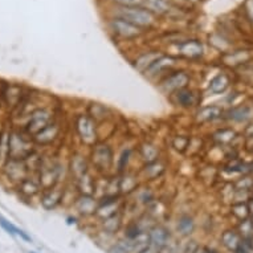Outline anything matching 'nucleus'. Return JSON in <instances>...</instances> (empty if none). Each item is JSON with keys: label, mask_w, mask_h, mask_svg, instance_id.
I'll return each mask as SVG.
<instances>
[{"label": "nucleus", "mask_w": 253, "mask_h": 253, "mask_svg": "<svg viewBox=\"0 0 253 253\" xmlns=\"http://www.w3.org/2000/svg\"><path fill=\"white\" fill-rule=\"evenodd\" d=\"M161 253H162V252H161Z\"/></svg>", "instance_id": "864d4df0"}, {"label": "nucleus", "mask_w": 253, "mask_h": 253, "mask_svg": "<svg viewBox=\"0 0 253 253\" xmlns=\"http://www.w3.org/2000/svg\"><path fill=\"white\" fill-rule=\"evenodd\" d=\"M252 55L248 49H231L228 52L223 53L220 56V61L228 68H240L251 61Z\"/></svg>", "instance_id": "4be33fe9"}, {"label": "nucleus", "mask_w": 253, "mask_h": 253, "mask_svg": "<svg viewBox=\"0 0 253 253\" xmlns=\"http://www.w3.org/2000/svg\"><path fill=\"white\" fill-rule=\"evenodd\" d=\"M53 121H56V115H55V112L52 109L37 108V109L32 110L31 114L28 115L26 126H24V131L28 136H31L33 138L37 133L44 130Z\"/></svg>", "instance_id": "1a4fd4ad"}, {"label": "nucleus", "mask_w": 253, "mask_h": 253, "mask_svg": "<svg viewBox=\"0 0 253 253\" xmlns=\"http://www.w3.org/2000/svg\"><path fill=\"white\" fill-rule=\"evenodd\" d=\"M138 253H161V249H158L157 247H154V245L148 244L147 247H144L143 249H141Z\"/></svg>", "instance_id": "a18cd8bd"}, {"label": "nucleus", "mask_w": 253, "mask_h": 253, "mask_svg": "<svg viewBox=\"0 0 253 253\" xmlns=\"http://www.w3.org/2000/svg\"><path fill=\"white\" fill-rule=\"evenodd\" d=\"M109 7H138L143 5V0H105Z\"/></svg>", "instance_id": "a19ab883"}, {"label": "nucleus", "mask_w": 253, "mask_h": 253, "mask_svg": "<svg viewBox=\"0 0 253 253\" xmlns=\"http://www.w3.org/2000/svg\"><path fill=\"white\" fill-rule=\"evenodd\" d=\"M64 197H65V187L61 186V184H57L55 187L47 188V190H44L41 192L40 204H41L44 210H56L64 200Z\"/></svg>", "instance_id": "a211bd4d"}, {"label": "nucleus", "mask_w": 253, "mask_h": 253, "mask_svg": "<svg viewBox=\"0 0 253 253\" xmlns=\"http://www.w3.org/2000/svg\"><path fill=\"white\" fill-rule=\"evenodd\" d=\"M172 48L175 49L172 55L179 57L182 61L200 62L205 56L204 43L197 37H187L172 45Z\"/></svg>", "instance_id": "0eeeda50"}, {"label": "nucleus", "mask_w": 253, "mask_h": 253, "mask_svg": "<svg viewBox=\"0 0 253 253\" xmlns=\"http://www.w3.org/2000/svg\"><path fill=\"white\" fill-rule=\"evenodd\" d=\"M90 117L96 121L98 125L104 123L105 121L109 119V109L105 105H101V104H92L89 106V109L86 112Z\"/></svg>", "instance_id": "c9c22d12"}, {"label": "nucleus", "mask_w": 253, "mask_h": 253, "mask_svg": "<svg viewBox=\"0 0 253 253\" xmlns=\"http://www.w3.org/2000/svg\"><path fill=\"white\" fill-rule=\"evenodd\" d=\"M73 129L80 144L85 148H92L97 142H100V127L98 123L87 113L76 115L73 121Z\"/></svg>", "instance_id": "20e7f679"}, {"label": "nucleus", "mask_w": 253, "mask_h": 253, "mask_svg": "<svg viewBox=\"0 0 253 253\" xmlns=\"http://www.w3.org/2000/svg\"><path fill=\"white\" fill-rule=\"evenodd\" d=\"M231 215L236 219V220H239V222L251 218L248 203H232Z\"/></svg>", "instance_id": "4c0bfd02"}, {"label": "nucleus", "mask_w": 253, "mask_h": 253, "mask_svg": "<svg viewBox=\"0 0 253 253\" xmlns=\"http://www.w3.org/2000/svg\"><path fill=\"white\" fill-rule=\"evenodd\" d=\"M222 118H224V110L219 105L199 106L194 113V122L197 123V126L214 123Z\"/></svg>", "instance_id": "6ab92c4d"}, {"label": "nucleus", "mask_w": 253, "mask_h": 253, "mask_svg": "<svg viewBox=\"0 0 253 253\" xmlns=\"http://www.w3.org/2000/svg\"><path fill=\"white\" fill-rule=\"evenodd\" d=\"M248 207H249V212H251V216L253 215V197L248 201Z\"/></svg>", "instance_id": "de8ad7c7"}, {"label": "nucleus", "mask_w": 253, "mask_h": 253, "mask_svg": "<svg viewBox=\"0 0 253 253\" xmlns=\"http://www.w3.org/2000/svg\"><path fill=\"white\" fill-rule=\"evenodd\" d=\"M243 13H244L245 20L251 24V27L253 28V0H245L243 5Z\"/></svg>", "instance_id": "79ce46f5"}, {"label": "nucleus", "mask_w": 253, "mask_h": 253, "mask_svg": "<svg viewBox=\"0 0 253 253\" xmlns=\"http://www.w3.org/2000/svg\"><path fill=\"white\" fill-rule=\"evenodd\" d=\"M197 231V220L191 214L183 212L175 220V232L182 239H191Z\"/></svg>", "instance_id": "393cba45"}, {"label": "nucleus", "mask_w": 253, "mask_h": 253, "mask_svg": "<svg viewBox=\"0 0 253 253\" xmlns=\"http://www.w3.org/2000/svg\"><path fill=\"white\" fill-rule=\"evenodd\" d=\"M76 223H77V219L74 218H72V216H70V218H68V224H76Z\"/></svg>", "instance_id": "09e8293b"}, {"label": "nucleus", "mask_w": 253, "mask_h": 253, "mask_svg": "<svg viewBox=\"0 0 253 253\" xmlns=\"http://www.w3.org/2000/svg\"><path fill=\"white\" fill-rule=\"evenodd\" d=\"M167 171V162L163 159V157L159 158L158 161L147 163V165H142V167L138 171L140 178L142 183L150 184L155 182V180L161 179L163 175L166 174Z\"/></svg>", "instance_id": "4468645a"}, {"label": "nucleus", "mask_w": 253, "mask_h": 253, "mask_svg": "<svg viewBox=\"0 0 253 253\" xmlns=\"http://www.w3.org/2000/svg\"><path fill=\"white\" fill-rule=\"evenodd\" d=\"M35 154V142L26 131L11 130L8 138V159L27 161Z\"/></svg>", "instance_id": "423d86ee"}, {"label": "nucleus", "mask_w": 253, "mask_h": 253, "mask_svg": "<svg viewBox=\"0 0 253 253\" xmlns=\"http://www.w3.org/2000/svg\"><path fill=\"white\" fill-rule=\"evenodd\" d=\"M251 220H252V223H253V215H252V216H251Z\"/></svg>", "instance_id": "8fccbe9b"}, {"label": "nucleus", "mask_w": 253, "mask_h": 253, "mask_svg": "<svg viewBox=\"0 0 253 253\" xmlns=\"http://www.w3.org/2000/svg\"><path fill=\"white\" fill-rule=\"evenodd\" d=\"M92 171L89 154H84L83 151H73L68 161V172L73 180L80 179L81 176L86 175Z\"/></svg>", "instance_id": "f8f14e48"}, {"label": "nucleus", "mask_w": 253, "mask_h": 253, "mask_svg": "<svg viewBox=\"0 0 253 253\" xmlns=\"http://www.w3.org/2000/svg\"><path fill=\"white\" fill-rule=\"evenodd\" d=\"M211 140L220 147H228L229 144L233 143V141L237 140V133L231 127H222L211 134Z\"/></svg>", "instance_id": "2f4dec72"}, {"label": "nucleus", "mask_w": 253, "mask_h": 253, "mask_svg": "<svg viewBox=\"0 0 253 253\" xmlns=\"http://www.w3.org/2000/svg\"><path fill=\"white\" fill-rule=\"evenodd\" d=\"M62 136V126L60 121H53L51 125L45 127L44 130H41L40 133H37L32 140L35 142V144H39V146H44V147H48V146H52L60 140Z\"/></svg>", "instance_id": "f3484780"}, {"label": "nucleus", "mask_w": 253, "mask_h": 253, "mask_svg": "<svg viewBox=\"0 0 253 253\" xmlns=\"http://www.w3.org/2000/svg\"><path fill=\"white\" fill-rule=\"evenodd\" d=\"M235 188L237 190H248L253 191V178L251 175H241L239 179L233 183Z\"/></svg>", "instance_id": "ea45409f"}, {"label": "nucleus", "mask_w": 253, "mask_h": 253, "mask_svg": "<svg viewBox=\"0 0 253 253\" xmlns=\"http://www.w3.org/2000/svg\"><path fill=\"white\" fill-rule=\"evenodd\" d=\"M142 184V180L140 178V174L136 171L127 170L123 174H119V192L121 197H131L134 192L140 188Z\"/></svg>", "instance_id": "5701e85b"}, {"label": "nucleus", "mask_w": 253, "mask_h": 253, "mask_svg": "<svg viewBox=\"0 0 253 253\" xmlns=\"http://www.w3.org/2000/svg\"><path fill=\"white\" fill-rule=\"evenodd\" d=\"M224 118L227 121L235 123H248L253 119V105L252 104H240V105L231 106L224 112Z\"/></svg>", "instance_id": "412c9836"}, {"label": "nucleus", "mask_w": 253, "mask_h": 253, "mask_svg": "<svg viewBox=\"0 0 253 253\" xmlns=\"http://www.w3.org/2000/svg\"><path fill=\"white\" fill-rule=\"evenodd\" d=\"M163 53L165 52L159 48H147L143 49V51H140L136 56L131 58V65H133V68L137 72L143 74Z\"/></svg>", "instance_id": "2eb2a0df"}, {"label": "nucleus", "mask_w": 253, "mask_h": 253, "mask_svg": "<svg viewBox=\"0 0 253 253\" xmlns=\"http://www.w3.org/2000/svg\"><path fill=\"white\" fill-rule=\"evenodd\" d=\"M3 171H4L7 179L16 183L18 186L31 174L29 169L27 166V162L18 161V159H8L3 165Z\"/></svg>", "instance_id": "dca6fc26"}, {"label": "nucleus", "mask_w": 253, "mask_h": 253, "mask_svg": "<svg viewBox=\"0 0 253 253\" xmlns=\"http://www.w3.org/2000/svg\"><path fill=\"white\" fill-rule=\"evenodd\" d=\"M131 197H134V203L136 205H140L142 208H147L148 205H151L154 201L157 200V194L154 191L150 184L142 183L140 186V188L137 190Z\"/></svg>", "instance_id": "cd10ccee"}, {"label": "nucleus", "mask_w": 253, "mask_h": 253, "mask_svg": "<svg viewBox=\"0 0 253 253\" xmlns=\"http://www.w3.org/2000/svg\"><path fill=\"white\" fill-rule=\"evenodd\" d=\"M134 154V147L133 146H123L118 155H115V165H114V174H123L129 170L130 161Z\"/></svg>", "instance_id": "7c9ffc66"}, {"label": "nucleus", "mask_w": 253, "mask_h": 253, "mask_svg": "<svg viewBox=\"0 0 253 253\" xmlns=\"http://www.w3.org/2000/svg\"><path fill=\"white\" fill-rule=\"evenodd\" d=\"M106 15L125 19L126 22L138 27L140 29L144 31L146 33L155 31L159 27V22H161L153 12H150L147 8H144L143 5H138V7H110Z\"/></svg>", "instance_id": "f257e3e1"}, {"label": "nucleus", "mask_w": 253, "mask_h": 253, "mask_svg": "<svg viewBox=\"0 0 253 253\" xmlns=\"http://www.w3.org/2000/svg\"><path fill=\"white\" fill-rule=\"evenodd\" d=\"M19 191L24 197H33L35 195H39V194L43 192V187L40 184L39 178L28 176L27 179H24L22 183L19 184Z\"/></svg>", "instance_id": "473e14b6"}, {"label": "nucleus", "mask_w": 253, "mask_h": 253, "mask_svg": "<svg viewBox=\"0 0 253 253\" xmlns=\"http://www.w3.org/2000/svg\"><path fill=\"white\" fill-rule=\"evenodd\" d=\"M210 45L214 49L219 51V52L225 53L228 51H231V40L228 39L227 36L222 33V32H214L210 36Z\"/></svg>", "instance_id": "72a5a7b5"}, {"label": "nucleus", "mask_w": 253, "mask_h": 253, "mask_svg": "<svg viewBox=\"0 0 253 253\" xmlns=\"http://www.w3.org/2000/svg\"><path fill=\"white\" fill-rule=\"evenodd\" d=\"M171 1H174L175 4L180 5V7H183V8L192 9L195 8L199 3H201L203 0H171Z\"/></svg>", "instance_id": "c03bdc74"}, {"label": "nucleus", "mask_w": 253, "mask_h": 253, "mask_svg": "<svg viewBox=\"0 0 253 253\" xmlns=\"http://www.w3.org/2000/svg\"><path fill=\"white\" fill-rule=\"evenodd\" d=\"M192 83H194V73L184 66H179L170 72L166 77H163L157 84V87L162 94L170 97L171 94L179 92L184 87L192 86Z\"/></svg>", "instance_id": "39448f33"}, {"label": "nucleus", "mask_w": 253, "mask_h": 253, "mask_svg": "<svg viewBox=\"0 0 253 253\" xmlns=\"http://www.w3.org/2000/svg\"><path fill=\"white\" fill-rule=\"evenodd\" d=\"M74 183H76L77 194H80V195H94L96 197L97 178L96 175L92 174V171L81 176L80 179L74 180Z\"/></svg>", "instance_id": "c756f323"}, {"label": "nucleus", "mask_w": 253, "mask_h": 253, "mask_svg": "<svg viewBox=\"0 0 253 253\" xmlns=\"http://www.w3.org/2000/svg\"><path fill=\"white\" fill-rule=\"evenodd\" d=\"M148 240H150V244L162 251L174 240V233L163 223H158L148 231Z\"/></svg>", "instance_id": "aec40b11"}, {"label": "nucleus", "mask_w": 253, "mask_h": 253, "mask_svg": "<svg viewBox=\"0 0 253 253\" xmlns=\"http://www.w3.org/2000/svg\"><path fill=\"white\" fill-rule=\"evenodd\" d=\"M29 253H36V252H29Z\"/></svg>", "instance_id": "3c124183"}, {"label": "nucleus", "mask_w": 253, "mask_h": 253, "mask_svg": "<svg viewBox=\"0 0 253 253\" xmlns=\"http://www.w3.org/2000/svg\"><path fill=\"white\" fill-rule=\"evenodd\" d=\"M137 154L140 161L142 162V165H147L151 162L158 161L159 158H162L161 147L158 146L153 141H142L138 147H137Z\"/></svg>", "instance_id": "b1692460"}, {"label": "nucleus", "mask_w": 253, "mask_h": 253, "mask_svg": "<svg viewBox=\"0 0 253 253\" xmlns=\"http://www.w3.org/2000/svg\"><path fill=\"white\" fill-rule=\"evenodd\" d=\"M200 253H220V252H219L218 249H215L214 247H208V245H204V247H201Z\"/></svg>", "instance_id": "49530a36"}, {"label": "nucleus", "mask_w": 253, "mask_h": 253, "mask_svg": "<svg viewBox=\"0 0 253 253\" xmlns=\"http://www.w3.org/2000/svg\"><path fill=\"white\" fill-rule=\"evenodd\" d=\"M252 153H253V151H252Z\"/></svg>", "instance_id": "603ef678"}, {"label": "nucleus", "mask_w": 253, "mask_h": 253, "mask_svg": "<svg viewBox=\"0 0 253 253\" xmlns=\"http://www.w3.org/2000/svg\"><path fill=\"white\" fill-rule=\"evenodd\" d=\"M109 253H136V247L134 243L130 239L126 237H121V239H115L114 243L108 249Z\"/></svg>", "instance_id": "f704fd0d"}, {"label": "nucleus", "mask_w": 253, "mask_h": 253, "mask_svg": "<svg viewBox=\"0 0 253 253\" xmlns=\"http://www.w3.org/2000/svg\"><path fill=\"white\" fill-rule=\"evenodd\" d=\"M122 211H125V201H123L122 197H98V208H97L94 219L101 222V220L114 216Z\"/></svg>", "instance_id": "9b49d317"}, {"label": "nucleus", "mask_w": 253, "mask_h": 253, "mask_svg": "<svg viewBox=\"0 0 253 253\" xmlns=\"http://www.w3.org/2000/svg\"><path fill=\"white\" fill-rule=\"evenodd\" d=\"M190 142H191V136L176 134L171 140V147L174 148L176 153L186 154L188 150V146H190Z\"/></svg>", "instance_id": "e433bc0d"}, {"label": "nucleus", "mask_w": 253, "mask_h": 253, "mask_svg": "<svg viewBox=\"0 0 253 253\" xmlns=\"http://www.w3.org/2000/svg\"><path fill=\"white\" fill-rule=\"evenodd\" d=\"M219 241L224 248L227 249L228 252L236 253L240 248L241 243H243V237H241L236 228H227L220 233Z\"/></svg>", "instance_id": "bb28decb"}, {"label": "nucleus", "mask_w": 253, "mask_h": 253, "mask_svg": "<svg viewBox=\"0 0 253 253\" xmlns=\"http://www.w3.org/2000/svg\"><path fill=\"white\" fill-rule=\"evenodd\" d=\"M105 27L109 35L119 43H134V41H140L142 37L146 36V32L140 29L138 27L133 26L125 19L117 18V16L106 15Z\"/></svg>", "instance_id": "f03ea898"}, {"label": "nucleus", "mask_w": 253, "mask_h": 253, "mask_svg": "<svg viewBox=\"0 0 253 253\" xmlns=\"http://www.w3.org/2000/svg\"><path fill=\"white\" fill-rule=\"evenodd\" d=\"M180 60L179 57L175 56L172 53H163L159 58H158L157 61L154 62L153 65L150 66L146 72L143 73V76L148 81H151L154 84H158L161 81L163 77H166L167 74L172 72L174 69L176 68H179Z\"/></svg>", "instance_id": "6e6552de"}, {"label": "nucleus", "mask_w": 253, "mask_h": 253, "mask_svg": "<svg viewBox=\"0 0 253 253\" xmlns=\"http://www.w3.org/2000/svg\"><path fill=\"white\" fill-rule=\"evenodd\" d=\"M0 227L3 228L7 233H9V235L12 236H18L19 229H20V228H18L16 225H13L12 223L8 222V220L5 218H3V216H0Z\"/></svg>", "instance_id": "37998d69"}, {"label": "nucleus", "mask_w": 253, "mask_h": 253, "mask_svg": "<svg viewBox=\"0 0 253 253\" xmlns=\"http://www.w3.org/2000/svg\"><path fill=\"white\" fill-rule=\"evenodd\" d=\"M73 210L76 214L84 219L94 218L98 208V197L94 195H80L77 194L73 199Z\"/></svg>", "instance_id": "ddd939ff"}, {"label": "nucleus", "mask_w": 253, "mask_h": 253, "mask_svg": "<svg viewBox=\"0 0 253 253\" xmlns=\"http://www.w3.org/2000/svg\"><path fill=\"white\" fill-rule=\"evenodd\" d=\"M170 104L180 110H197L201 105V93L194 86L184 87L167 97Z\"/></svg>", "instance_id": "9d476101"}, {"label": "nucleus", "mask_w": 253, "mask_h": 253, "mask_svg": "<svg viewBox=\"0 0 253 253\" xmlns=\"http://www.w3.org/2000/svg\"><path fill=\"white\" fill-rule=\"evenodd\" d=\"M231 86V79L227 73H219L210 80L207 85V93L211 96H219L225 93Z\"/></svg>", "instance_id": "c85d7f7f"}, {"label": "nucleus", "mask_w": 253, "mask_h": 253, "mask_svg": "<svg viewBox=\"0 0 253 253\" xmlns=\"http://www.w3.org/2000/svg\"><path fill=\"white\" fill-rule=\"evenodd\" d=\"M89 161L90 166L97 174L106 175L109 171L114 170L115 165V153L113 146L106 142L100 141L92 148H89Z\"/></svg>", "instance_id": "7ed1b4c3"}, {"label": "nucleus", "mask_w": 253, "mask_h": 253, "mask_svg": "<svg viewBox=\"0 0 253 253\" xmlns=\"http://www.w3.org/2000/svg\"><path fill=\"white\" fill-rule=\"evenodd\" d=\"M123 227H125V211L98 222V231L114 237L122 231Z\"/></svg>", "instance_id": "a878e982"}, {"label": "nucleus", "mask_w": 253, "mask_h": 253, "mask_svg": "<svg viewBox=\"0 0 253 253\" xmlns=\"http://www.w3.org/2000/svg\"><path fill=\"white\" fill-rule=\"evenodd\" d=\"M236 229L240 233L243 239H251V237H253V223L251 220V218L239 222Z\"/></svg>", "instance_id": "58836bf2"}]
</instances>
